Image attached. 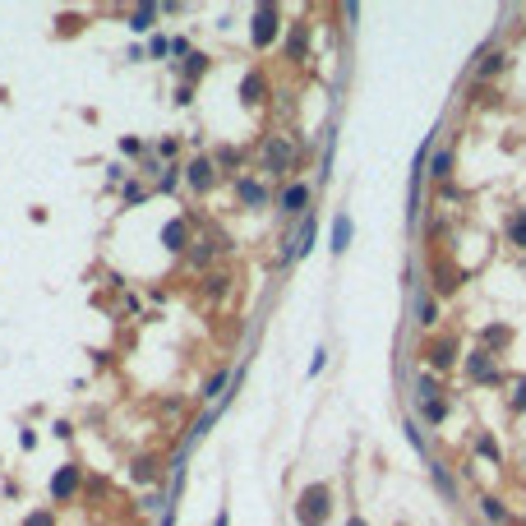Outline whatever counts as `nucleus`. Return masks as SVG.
I'll return each instance as SVG.
<instances>
[{"instance_id": "obj_10", "label": "nucleus", "mask_w": 526, "mask_h": 526, "mask_svg": "<svg viewBox=\"0 0 526 526\" xmlns=\"http://www.w3.org/2000/svg\"><path fill=\"white\" fill-rule=\"evenodd\" d=\"M240 194H245L249 203H263V189H259V185H240Z\"/></svg>"}, {"instance_id": "obj_4", "label": "nucleus", "mask_w": 526, "mask_h": 526, "mask_svg": "<svg viewBox=\"0 0 526 526\" xmlns=\"http://www.w3.org/2000/svg\"><path fill=\"white\" fill-rule=\"evenodd\" d=\"M346 240H351V217L341 213L337 222H333V249H346Z\"/></svg>"}, {"instance_id": "obj_3", "label": "nucleus", "mask_w": 526, "mask_h": 526, "mask_svg": "<svg viewBox=\"0 0 526 526\" xmlns=\"http://www.w3.org/2000/svg\"><path fill=\"white\" fill-rule=\"evenodd\" d=\"M286 162H291V148H286V143H277V139H273V143H268V171H282V167H286Z\"/></svg>"}, {"instance_id": "obj_14", "label": "nucleus", "mask_w": 526, "mask_h": 526, "mask_svg": "<svg viewBox=\"0 0 526 526\" xmlns=\"http://www.w3.org/2000/svg\"><path fill=\"white\" fill-rule=\"evenodd\" d=\"M351 526H360V522H351Z\"/></svg>"}, {"instance_id": "obj_6", "label": "nucleus", "mask_w": 526, "mask_h": 526, "mask_svg": "<svg viewBox=\"0 0 526 526\" xmlns=\"http://www.w3.org/2000/svg\"><path fill=\"white\" fill-rule=\"evenodd\" d=\"M189 180H194V185H208V180H213V162H194Z\"/></svg>"}, {"instance_id": "obj_2", "label": "nucleus", "mask_w": 526, "mask_h": 526, "mask_svg": "<svg viewBox=\"0 0 526 526\" xmlns=\"http://www.w3.org/2000/svg\"><path fill=\"white\" fill-rule=\"evenodd\" d=\"M310 199V189L305 185H291L286 194H282V213H300V203Z\"/></svg>"}, {"instance_id": "obj_1", "label": "nucleus", "mask_w": 526, "mask_h": 526, "mask_svg": "<svg viewBox=\"0 0 526 526\" xmlns=\"http://www.w3.org/2000/svg\"><path fill=\"white\" fill-rule=\"evenodd\" d=\"M305 508H300V522L305 526H314V522H324L328 517V490L319 485V490H305V498H300Z\"/></svg>"}, {"instance_id": "obj_8", "label": "nucleus", "mask_w": 526, "mask_h": 526, "mask_svg": "<svg viewBox=\"0 0 526 526\" xmlns=\"http://www.w3.org/2000/svg\"><path fill=\"white\" fill-rule=\"evenodd\" d=\"M51 490H56V494H70V490H74V471H61V476L51 480Z\"/></svg>"}, {"instance_id": "obj_9", "label": "nucleus", "mask_w": 526, "mask_h": 526, "mask_svg": "<svg viewBox=\"0 0 526 526\" xmlns=\"http://www.w3.org/2000/svg\"><path fill=\"white\" fill-rule=\"evenodd\" d=\"M512 240H517V245H526V213L512 222Z\"/></svg>"}, {"instance_id": "obj_5", "label": "nucleus", "mask_w": 526, "mask_h": 526, "mask_svg": "<svg viewBox=\"0 0 526 526\" xmlns=\"http://www.w3.org/2000/svg\"><path fill=\"white\" fill-rule=\"evenodd\" d=\"M162 240H167L171 249H180V245H185V227H180V222H171L167 231H162Z\"/></svg>"}, {"instance_id": "obj_11", "label": "nucleus", "mask_w": 526, "mask_h": 526, "mask_svg": "<svg viewBox=\"0 0 526 526\" xmlns=\"http://www.w3.org/2000/svg\"><path fill=\"white\" fill-rule=\"evenodd\" d=\"M448 162H452L448 153H439V157H434V176H448Z\"/></svg>"}, {"instance_id": "obj_7", "label": "nucleus", "mask_w": 526, "mask_h": 526, "mask_svg": "<svg viewBox=\"0 0 526 526\" xmlns=\"http://www.w3.org/2000/svg\"><path fill=\"white\" fill-rule=\"evenodd\" d=\"M268 37H273V14L263 10V14H259V28H254V42H268Z\"/></svg>"}, {"instance_id": "obj_13", "label": "nucleus", "mask_w": 526, "mask_h": 526, "mask_svg": "<svg viewBox=\"0 0 526 526\" xmlns=\"http://www.w3.org/2000/svg\"><path fill=\"white\" fill-rule=\"evenodd\" d=\"M28 526H51V522H47V517H32V522H28Z\"/></svg>"}, {"instance_id": "obj_12", "label": "nucleus", "mask_w": 526, "mask_h": 526, "mask_svg": "<svg viewBox=\"0 0 526 526\" xmlns=\"http://www.w3.org/2000/svg\"><path fill=\"white\" fill-rule=\"evenodd\" d=\"M517 406H522V411H526V383H522V392H517Z\"/></svg>"}]
</instances>
